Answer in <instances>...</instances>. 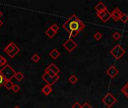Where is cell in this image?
I'll use <instances>...</instances> for the list:
<instances>
[{
	"instance_id": "6da1fadb",
	"label": "cell",
	"mask_w": 128,
	"mask_h": 108,
	"mask_svg": "<svg viewBox=\"0 0 128 108\" xmlns=\"http://www.w3.org/2000/svg\"><path fill=\"white\" fill-rule=\"evenodd\" d=\"M62 27L70 35L71 38H75L85 27V24L80 20L76 14H72L63 24Z\"/></svg>"
},
{
	"instance_id": "7a4b0ae2",
	"label": "cell",
	"mask_w": 128,
	"mask_h": 108,
	"mask_svg": "<svg viewBox=\"0 0 128 108\" xmlns=\"http://www.w3.org/2000/svg\"><path fill=\"white\" fill-rule=\"evenodd\" d=\"M42 79L47 83V85L52 86L53 84L56 83V81H58V80L59 79V76L58 74H55L54 72L51 71H44V74L42 75Z\"/></svg>"
},
{
	"instance_id": "3957f363",
	"label": "cell",
	"mask_w": 128,
	"mask_h": 108,
	"mask_svg": "<svg viewBox=\"0 0 128 108\" xmlns=\"http://www.w3.org/2000/svg\"><path fill=\"white\" fill-rule=\"evenodd\" d=\"M20 51L19 47L14 42H10L9 44L4 48V52L8 54L11 58H14Z\"/></svg>"
},
{
	"instance_id": "277c9868",
	"label": "cell",
	"mask_w": 128,
	"mask_h": 108,
	"mask_svg": "<svg viewBox=\"0 0 128 108\" xmlns=\"http://www.w3.org/2000/svg\"><path fill=\"white\" fill-rule=\"evenodd\" d=\"M1 72L4 75V77L7 79V80H11V79L14 77L16 73H17L14 71V69L8 64L5 65L1 69Z\"/></svg>"
},
{
	"instance_id": "5b68a950",
	"label": "cell",
	"mask_w": 128,
	"mask_h": 108,
	"mask_svg": "<svg viewBox=\"0 0 128 108\" xmlns=\"http://www.w3.org/2000/svg\"><path fill=\"white\" fill-rule=\"evenodd\" d=\"M102 102L107 107L110 108L117 102V99L116 98H115V96L112 93L108 92L102 98Z\"/></svg>"
},
{
	"instance_id": "8992f818",
	"label": "cell",
	"mask_w": 128,
	"mask_h": 108,
	"mask_svg": "<svg viewBox=\"0 0 128 108\" xmlns=\"http://www.w3.org/2000/svg\"><path fill=\"white\" fill-rule=\"evenodd\" d=\"M110 54L114 56L117 60H118L125 54V50L120 44H116L110 50Z\"/></svg>"
},
{
	"instance_id": "52a82bcc",
	"label": "cell",
	"mask_w": 128,
	"mask_h": 108,
	"mask_svg": "<svg viewBox=\"0 0 128 108\" xmlns=\"http://www.w3.org/2000/svg\"><path fill=\"white\" fill-rule=\"evenodd\" d=\"M77 46H78V44H76V43L72 38L68 39L63 44V47H65L69 53H72L77 47Z\"/></svg>"
},
{
	"instance_id": "ba28073f",
	"label": "cell",
	"mask_w": 128,
	"mask_h": 108,
	"mask_svg": "<svg viewBox=\"0 0 128 108\" xmlns=\"http://www.w3.org/2000/svg\"><path fill=\"white\" fill-rule=\"evenodd\" d=\"M96 15L103 23H106L111 18V12H110L108 10L103 11L102 12H97Z\"/></svg>"
},
{
	"instance_id": "9c48e42d",
	"label": "cell",
	"mask_w": 128,
	"mask_h": 108,
	"mask_svg": "<svg viewBox=\"0 0 128 108\" xmlns=\"http://www.w3.org/2000/svg\"><path fill=\"white\" fill-rule=\"evenodd\" d=\"M106 74L109 77H110V78L113 79L115 78L118 74H119V71L114 66V65H111L107 70H106Z\"/></svg>"
},
{
	"instance_id": "30bf717a",
	"label": "cell",
	"mask_w": 128,
	"mask_h": 108,
	"mask_svg": "<svg viewBox=\"0 0 128 108\" xmlns=\"http://www.w3.org/2000/svg\"><path fill=\"white\" fill-rule=\"evenodd\" d=\"M122 12L118 8H115L112 12H111V18L114 20L115 22H118V20H120V18L122 15Z\"/></svg>"
},
{
	"instance_id": "8fae6325",
	"label": "cell",
	"mask_w": 128,
	"mask_h": 108,
	"mask_svg": "<svg viewBox=\"0 0 128 108\" xmlns=\"http://www.w3.org/2000/svg\"><path fill=\"white\" fill-rule=\"evenodd\" d=\"M51 71L54 72L55 74H58V73L60 72V69L55 65L54 63H51L49 65L47 68L45 69V71Z\"/></svg>"
},
{
	"instance_id": "7c38bea8",
	"label": "cell",
	"mask_w": 128,
	"mask_h": 108,
	"mask_svg": "<svg viewBox=\"0 0 128 108\" xmlns=\"http://www.w3.org/2000/svg\"><path fill=\"white\" fill-rule=\"evenodd\" d=\"M52 91H53L52 86H50V85H47V84L46 86H44V87L42 88V89H41L42 93L44 95H49L52 92Z\"/></svg>"
},
{
	"instance_id": "4fadbf2b",
	"label": "cell",
	"mask_w": 128,
	"mask_h": 108,
	"mask_svg": "<svg viewBox=\"0 0 128 108\" xmlns=\"http://www.w3.org/2000/svg\"><path fill=\"white\" fill-rule=\"evenodd\" d=\"M95 10L97 11V12H102L103 11H106L107 10V7L106 6V5L102 2H100L96 6H95Z\"/></svg>"
},
{
	"instance_id": "5bb4252c",
	"label": "cell",
	"mask_w": 128,
	"mask_h": 108,
	"mask_svg": "<svg viewBox=\"0 0 128 108\" xmlns=\"http://www.w3.org/2000/svg\"><path fill=\"white\" fill-rule=\"evenodd\" d=\"M49 55H50V56L53 59L56 60V59L60 56L61 54H60V53H59L56 49H53V50L50 52Z\"/></svg>"
},
{
	"instance_id": "9a60e30c",
	"label": "cell",
	"mask_w": 128,
	"mask_h": 108,
	"mask_svg": "<svg viewBox=\"0 0 128 108\" xmlns=\"http://www.w3.org/2000/svg\"><path fill=\"white\" fill-rule=\"evenodd\" d=\"M45 35H46L48 38H54L55 35H56V32H55V31H53V30L51 29V27H49V28L45 31Z\"/></svg>"
},
{
	"instance_id": "2e32d148",
	"label": "cell",
	"mask_w": 128,
	"mask_h": 108,
	"mask_svg": "<svg viewBox=\"0 0 128 108\" xmlns=\"http://www.w3.org/2000/svg\"><path fill=\"white\" fill-rule=\"evenodd\" d=\"M14 83L11 81V80H7L5 82V83L4 84V86L5 87L6 89L8 90H11L12 88H13V86H14Z\"/></svg>"
},
{
	"instance_id": "e0dca14e",
	"label": "cell",
	"mask_w": 128,
	"mask_h": 108,
	"mask_svg": "<svg viewBox=\"0 0 128 108\" xmlns=\"http://www.w3.org/2000/svg\"><path fill=\"white\" fill-rule=\"evenodd\" d=\"M14 78H15L17 81L20 82V81H22V80H23L24 75H23V74L22 72L18 71V72L16 73V74H15V76H14Z\"/></svg>"
},
{
	"instance_id": "ac0fdd59",
	"label": "cell",
	"mask_w": 128,
	"mask_h": 108,
	"mask_svg": "<svg viewBox=\"0 0 128 108\" xmlns=\"http://www.w3.org/2000/svg\"><path fill=\"white\" fill-rule=\"evenodd\" d=\"M121 92L128 98V82L121 88Z\"/></svg>"
},
{
	"instance_id": "d6986e66",
	"label": "cell",
	"mask_w": 128,
	"mask_h": 108,
	"mask_svg": "<svg viewBox=\"0 0 128 108\" xmlns=\"http://www.w3.org/2000/svg\"><path fill=\"white\" fill-rule=\"evenodd\" d=\"M79 80V79H78V77H76V76H75V75H71L69 78H68V81L71 83V84H73V85H74V84H76V83H77V81Z\"/></svg>"
},
{
	"instance_id": "ffe728a7",
	"label": "cell",
	"mask_w": 128,
	"mask_h": 108,
	"mask_svg": "<svg viewBox=\"0 0 128 108\" xmlns=\"http://www.w3.org/2000/svg\"><path fill=\"white\" fill-rule=\"evenodd\" d=\"M6 81H7V79L4 77V75L1 72V70H0V88H1L2 86H4Z\"/></svg>"
},
{
	"instance_id": "44dd1931",
	"label": "cell",
	"mask_w": 128,
	"mask_h": 108,
	"mask_svg": "<svg viewBox=\"0 0 128 108\" xmlns=\"http://www.w3.org/2000/svg\"><path fill=\"white\" fill-rule=\"evenodd\" d=\"M120 20L121 22L124 23V24H126L127 22H128V15L125 13H123L121 18H120Z\"/></svg>"
},
{
	"instance_id": "7402d4cb",
	"label": "cell",
	"mask_w": 128,
	"mask_h": 108,
	"mask_svg": "<svg viewBox=\"0 0 128 108\" xmlns=\"http://www.w3.org/2000/svg\"><path fill=\"white\" fill-rule=\"evenodd\" d=\"M40 56L37 54V53H35L32 56V60L34 62H38L39 61H40Z\"/></svg>"
},
{
	"instance_id": "603a6c76",
	"label": "cell",
	"mask_w": 128,
	"mask_h": 108,
	"mask_svg": "<svg viewBox=\"0 0 128 108\" xmlns=\"http://www.w3.org/2000/svg\"><path fill=\"white\" fill-rule=\"evenodd\" d=\"M7 65V59L2 56H0V66H5Z\"/></svg>"
},
{
	"instance_id": "cb8c5ba5",
	"label": "cell",
	"mask_w": 128,
	"mask_h": 108,
	"mask_svg": "<svg viewBox=\"0 0 128 108\" xmlns=\"http://www.w3.org/2000/svg\"><path fill=\"white\" fill-rule=\"evenodd\" d=\"M94 39H96L97 41H100L102 38H103V35L100 32H96L94 35Z\"/></svg>"
},
{
	"instance_id": "d4e9b609",
	"label": "cell",
	"mask_w": 128,
	"mask_h": 108,
	"mask_svg": "<svg viewBox=\"0 0 128 108\" xmlns=\"http://www.w3.org/2000/svg\"><path fill=\"white\" fill-rule=\"evenodd\" d=\"M121 35L119 32H114V33L112 34V38H113L115 41L119 40V39L121 38Z\"/></svg>"
},
{
	"instance_id": "484cf974",
	"label": "cell",
	"mask_w": 128,
	"mask_h": 108,
	"mask_svg": "<svg viewBox=\"0 0 128 108\" xmlns=\"http://www.w3.org/2000/svg\"><path fill=\"white\" fill-rule=\"evenodd\" d=\"M12 90L14 91V92H15V93H17L19 90H20V87L18 86V85H17V84H14V86H13V88H12Z\"/></svg>"
},
{
	"instance_id": "4316f807",
	"label": "cell",
	"mask_w": 128,
	"mask_h": 108,
	"mask_svg": "<svg viewBox=\"0 0 128 108\" xmlns=\"http://www.w3.org/2000/svg\"><path fill=\"white\" fill-rule=\"evenodd\" d=\"M50 27H51V29H53V31H55V32H56V33H57V32H58V31L59 30V26H58L57 24H55V23L53 24V25H52V26H51Z\"/></svg>"
},
{
	"instance_id": "83f0119b",
	"label": "cell",
	"mask_w": 128,
	"mask_h": 108,
	"mask_svg": "<svg viewBox=\"0 0 128 108\" xmlns=\"http://www.w3.org/2000/svg\"><path fill=\"white\" fill-rule=\"evenodd\" d=\"M81 107H82V105L79 102H75L72 105V108H81Z\"/></svg>"
},
{
	"instance_id": "f1b7e54d",
	"label": "cell",
	"mask_w": 128,
	"mask_h": 108,
	"mask_svg": "<svg viewBox=\"0 0 128 108\" xmlns=\"http://www.w3.org/2000/svg\"><path fill=\"white\" fill-rule=\"evenodd\" d=\"M81 108H92V107H91V105H90L89 103L85 102V103H84V104L82 105V107H81Z\"/></svg>"
},
{
	"instance_id": "f546056e",
	"label": "cell",
	"mask_w": 128,
	"mask_h": 108,
	"mask_svg": "<svg viewBox=\"0 0 128 108\" xmlns=\"http://www.w3.org/2000/svg\"><path fill=\"white\" fill-rule=\"evenodd\" d=\"M2 25H3V22H2V21L1 20H0V27H1Z\"/></svg>"
},
{
	"instance_id": "4dcf8cb0",
	"label": "cell",
	"mask_w": 128,
	"mask_h": 108,
	"mask_svg": "<svg viewBox=\"0 0 128 108\" xmlns=\"http://www.w3.org/2000/svg\"><path fill=\"white\" fill-rule=\"evenodd\" d=\"M3 15V14H2V12L1 11H0V17H1Z\"/></svg>"
},
{
	"instance_id": "1f68e13d",
	"label": "cell",
	"mask_w": 128,
	"mask_h": 108,
	"mask_svg": "<svg viewBox=\"0 0 128 108\" xmlns=\"http://www.w3.org/2000/svg\"><path fill=\"white\" fill-rule=\"evenodd\" d=\"M14 108H20V107H19V106H16V107H14Z\"/></svg>"
}]
</instances>
